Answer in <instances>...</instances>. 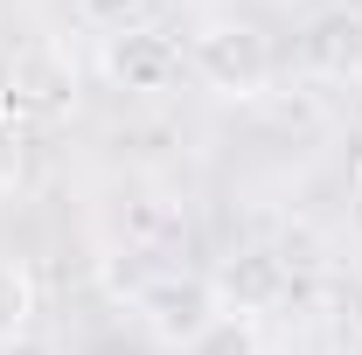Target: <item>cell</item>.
<instances>
[{"instance_id":"6da1fadb","label":"cell","mask_w":362,"mask_h":355,"mask_svg":"<svg viewBox=\"0 0 362 355\" xmlns=\"http://www.w3.org/2000/svg\"><path fill=\"white\" fill-rule=\"evenodd\" d=\"M133 307L146 320V334L168 349H202L223 320V300L202 272H153L146 286H133Z\"/></svg>"},{"instance_id":"7a4b0ae2","label":"cell","mask_w":362,"mask_h":355,"mask_svg":"<svg viewBox=\"0 0 362 355\" xmlns=\"http://www.w3.org/2000/svg\"><path fill=\"white\" fill-rule=\"evenodd\" d=\"M188 70H195V84L216 91V98H258L272 84V42L251 21H209L188 42Z\"/></svg>"},{"instance_id":"3957f363","label":"cell","mask_w":362,"mask_h":355,"mask_svg":"<svg viewBox=\"0 0 362 355\" xmlns=\"http://www.w3.org/2000/svg\"><path fill=\"white\" fill-rule=\"evenodd\" d=\"M70 105H77V70H70V56L49 35H28V42L7 49V112L63 119Z\"/></svg>"},{"instance_id":"277c9868","label":"cell","mask_w":362,"mask_h":355,"mask_svg":"<svg viewBox=\"0 0 362 355\" xmlns=\"http://www.w3.org/2000/svg\"><path fill=\"white\" fill-rule=\"evenodd\" d=\"M300 56L320 84H362V7L334 0L300 28Z\"/></svg>"},{"instance_id":"5b68a950","label":"cell","mask_w":362,"mask_h":355,"mask_svg":"<svg viewBox=\"0 0 362 355\" xmlns=\"http://www.w3.org/2000/svg\"><path fill=\"white\" fill-rule=\"evenodd\" d=\"M105 70H112V84H126V91H168L181 77V49L168 35H153V28H126L105 49Z\"/></svg>"},{"instance_id":"8992f818","label":"cell","mask_w":362,"mask_h":355,"mask_svg":"<svg viewBox=\"0 0 362 355\" xmlns=\"http://www.w3.org/2000/svg\"><path fill=\"white\" fill-rule=\"evenodd\" d=\"M209 286H216V300H223V307L258 313V307H272V300L286 293V265H279V251H230L223 272H216Z\"/></svg>"},{"instance_id":"52a82bcc","label":"cell","mask_w":362,"mask_h":355,"mask_svg":"<svg viewBox=\"0 0 362 355\" xmlns=\"http://www.w3.org/2000/svg\"><path fill=\"white\" fill-rule=\"evenodd\" d=\"M28 320H35V279L14 265V258H0V349L21 342Z\"/></svg>"},{"instance_id":"ba28073f","label":"cell","mask_w":362,"mask_h":355,"mask_svg":"<svg viewBox=\"0 0 362 355\" xmlns=\"http://www.w3.org/2000/svg\"><path fill=\"white\" fill-rule=\"evenodd\" d=\"M139 7H146V0H84V14L98 21V28H112V35L139 28Z\"/></svg>"},{"instance_id":"9c48e42d","label":"cell","mask_w":362,"mask_h":355,"mask_svg":"<svg viewBox=\"0 0 362 355\" xmlns=\"http://www.w3.org/2000/svg\"><path fill=\"white\" fill-rule=\"evenodd\" d=\"M21 175V126L14 119H0V181Z\"/></svg>"},{"instance_id":"30bf717a","label":"cell","mask_w":362,"mask_h":355,"mask_svg":"<svg viewBox=\"0 0 362 355\" xmlns=\"http://www.w3.org/2000/svg\"><path fill=\"white\" fill-rule=\"evenodd\" d=\"M0 119H14V112H7V56H0Z\"/></svg>"},{"instance_id":"8fae6325","label":"cell","mask_w":362,"mask_h":355,"mask_svg":"<svg viewBox=\"0 0 362 355\" xmlns=\"http://www.w3.org/2000/svg\"><path fill=\"white\" fill-rule=\"evenodd\" d=\"M356 195H362V161H356Z\"/></svg>"}]
</instances>
